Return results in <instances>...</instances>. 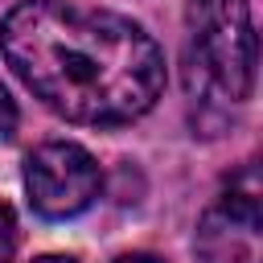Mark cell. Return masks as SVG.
I'll list each match as a JSON object with an SVG mask.
<instances>
[{
	"mask_svg": "<svg viewBox=\"0 0 263 263\" xmlns=\"http://www.w3.org/2000/svg\"><path fill=\"white\" fill-rule=\"evenodd\" d=\"M12 74L70 123H132L164 90V53L132 16L25 0L0 21Z\"/></svg>",
	"mask_w": 263,
	"mask_h": 263,
	"instance_id": "1",
	"label": "cell"
},
{
	"mask_svg": "<svg viewBox=\"0 0 263 263\" xmlns=\"http://www.w3.org/2000/svg\"><path fill=\"white\" fill-rule=\"evenodd\" d=\"M185 86L197 103H242L255 86L251 0H189L185 8Z\"/></svg>",
	"mask_w": 263,
	"mask_h": 263,
	"instance_id": "2",
	"label": "cell"
},
{
	"mask_svg": "<svg viewBox=\"0 0 263 263\" xmlns=\"http://www.w3.org/2000/svg\"><path fill=\"white\" fill-rule=\"evenodd\" d=\"M263 189L255 160H247L222 193L205 205L193 251L201 263H263Z\"/></svg>",
	"mask_w": 263,
	"mask_h": 263,
	"instance_id": "3",
	"label": "cell"
},
{
	"mask_svg": "<svg viewBox=\"0 0 263 263\" xmlns=\"http://www.w3.org/2000/svg\"><path fill=\"white\" fill-rule=\"evenodd\" d=\"M99 189H103L99 160L82 144H74V140L37 144L29 152V160H25L29 205L41 218H49V222H62V218H74V214L90 210Z\"/></svg>",
	"mask_w": 263,
	"mask_h": 263,
	"instance_id": "4",
	"label": "cell"
},
{
	"mask_svg": "<svg viewBox=\"0 0 263 263\" xmlns=\"http://www.w3.org/2000/svg\"><path fill=\"white\" fill-rule=\"evenodd\" d=\"M12 255H16V218L0 201V263H12Z\"/></svg>",
	"mask_w": 263,
	"mask_h": 263,
	"instance_id": "5",
	"label": "cell"
},
{
	"mask_svg": "<svg viewBox=\"0 0 263 263\" xmlns=\"http://www.w3.org/2000/svg\"><path fill=\"white\" fill-rule=\"evenodd\" d=\"M12 127H16V103H12V95L0 82V136H8Z\"/></svg>",
	"mask_w": 263,
	"mask_h": 263,
	"instance_id": "6",
	"label": "cell"
},
{
	"mask_svg": "<svg viewBox=\"0 0 263 263\" xmlns=\"http://www.w3.org/2000/svg\"><path fill=\"white\" fill-rule=\"evenodd\" d=\"M115 263H160L156 255H119Z\"/></svg>",
	"mask_w": 263,
	"mask_h": 263,
	"instance_id": "7",
	"label": "cell"
},
{
	"mask_svg": "<svg viewBox=\"0 0 263 263\" xmlns=\"http://www.w3.org/2000/svg\"><path fill=\"white\" fill-rule=\"evenodd\" d=\"M33 263H78V259H70V255H41V259H33Z\"/></svg>",
	"mask_w": 263,
	"mask_h": 263,
	"instance_id": "8",
	"label": "cell"
}]
</instances>
